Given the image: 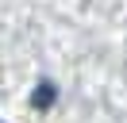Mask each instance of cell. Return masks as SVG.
<instances>
[{
	"label": "cell",
	"instance_id": "cell-1",
	"mask_svg": "<svg viewBox=\"0 0 127 123\" xmlns=\"http://www.w3.org/2000/svg\"><path fill=\"white\" fill-rule=\"evenodd\" d=\"M50 100H54V89H50V85H42V89L35 92V108H50Z\"/></svg>",
	"mask_w": 127,
	"mask_h": 123
}]
</instances>
